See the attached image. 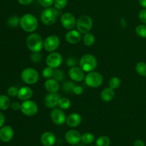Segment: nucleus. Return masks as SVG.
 <instances>
[{
  "mask_svg": "<svg viewBox=\"0 0 146 146\" xmlns=\"http://www.w3.org/2000/svg\"><path fill=\"white\" fill-rule=\"evenodd\" d=\"M27 46L31 52H40L44 47L42 37L36 33H32L27 37Z\"/></svg>",
  "mask_w": 146,
  "mask_h": 146,
  "instance_id": "obj_2",
  "label": "nucleus"
},
{
  "mask_svg": "<svg viewBox=\"0 0 146 146\" xmlns=\"http://www.w3.org/2000/svg\"><path fill=\"white\" fill-rule=\"evenodd\" d=\"M138 17H139L140 20L143 24H146V9H142L140 11Z\"/></svg>",
  "mask_w": 146,
  "mask_h": 146,
  "instance_id": "obj_39",
  "label": "nucleus"
},
{
  "mask_svg": "<svg viewBox=\"0 0 146 146\" xmlns=\"http://www.w3.org/2000/svg\"><path fill=\"white\" fill-rule=\"evenodd\" d=\"M67 0H54V8L58 10H61L65 8L67 5Z\"/></svg>",
  "mask_w": 146,
  "mask_h": 146,
  "instance_id": "obj_35",
  "label": "nucleus"
},
{
  "mask_svg": "<svg viewBox=\"0 0 146 146\" xmlns=\"http://www.w3.org/2000/svg\"><path fill=\"white\" fill-rule=\"evenodd\" d=\"M21 111L23 114L27 116H34L38 112V106L31 100L24 101L21 104Z\"/></svg>",
  "mask_w": 146,
  "mask_h": 146,
  "instance_id": "obj_8",
  "label": "nucleus"
},
{
  "mask_svg": "<svg viewBox=\"0 0 146 146\" xmlns=\"http://www.w3.org/2000/svg\"><path fill=\"white\" fill-rule=\"evenodd\" d=\"M60 45V39L57 36L51 35L45 38L44 41V48L48 52L55 51Z\"/></svg>",
  "mask_w": 146,
  "mask_h": 146,
  "instance_id": "obj_9",
  "label": "nucleus"
},
{
  "mask_svg": "<svg viewBox=\"0 0 146 146\" xmlns=\"http://www.w3.org/2000/svg\"><path fill=\"white\" fill-rule=\"evenodd\" d=\"M44 87L48 93H57L59 91L58 82L54 78H48L44 83Z\"/></svg>",
  "mask_w": 146,
  "mask_h": 146,
  "instance_id": "obj_20",
  "label": "nucleus"
},
{
  "mask_svg": "<svg viewBox=\"0 0 146 146\" xmlns=\"http://www.w3.org/2000/svg\"><path fill=\"white\" fill-rule=\"evenodd\" d=\"M56 142V136L53 133H44L41 136V143L44 146H53Z\"/></svg>",
  "mask_w": 146,
  "mask_h": 146,
  "instance_id": "obj_18",
  "label": "nucleus"
},
{
  "mask_svg": "<svg viewBox=\"0 0 146 146\" xmlns=\"http://www.w3.org/2000/svg\"><path fill=\"white\" fill-rule=\"evenodd\" d=\"M94 141H95V136L94 134L91 133H85L81 135V141L84 143H92Z\"/></svg>",
  "mask_w": 146,
  "mask_h": 146,
  "instance_id": "obj_27",
  "label": "nucleus"
},
{
  "mask_svg": "<svg viewBox=\"0 0 146 146\" xmlns=\"http://www.w3.org/2000/svg\"><path fill=\"white\" fill-rule=\"evenodd\" d=\"M108 86L110 88H113V89H116V88H119L121 86V80L117 76L112 77L108 81Z\"/></svg>",
  "mask_w": 146,
  "mask_h": 146,
  "instance_id": "obj_29",
  "label": "nucleus"
},
{
  "mask_svg": "<svg viewBox=\"0 0 146 146\" xmlns=\"http://www.w3.org/2000/svg\"><path fill=\"white\" fill-rule=\"evenodd\" d=\"M139 4L143 9H146V0H139Z\"/></svg>",
  "mask_w": 146,
  "mask_h": 146,
  "instance_id": "obj_46",
  "label": "nucleus"
},
{
  "mask_svg": "<svg viewBox=\"0 0 146 146\" xmlns=\"http://www.w3.org/2000/svg\"><path fill=\"white\" fill-rule=\"evenodd\" d=\"M33 96V91L30 87L23 86L19 89L17 97L21 101L29 100Z\"/></svg>",
  "mask_w": 146,
  "mask_h": 146,
  "instance_id": "obj_21",
  "label": "nucleus"
},
{
  "mask_svg": "<svg viewBox=\"0 0 146 146\" xmlns=\"http://www.w3.org/2000/svg\"><path fill=\"white\" fill-rule=\"evenodd\" d=\"M60 98V95L57 93H49L44 98V104L47 108H54L58 106Z\"/></svg>",
  "mask_w": 146,
  "mask_h": 146,
  "instance_id": "obj_14",
  "label": "nucleus"
},
{
  "mask_svg": "<svg viewBox=\"0 0 146 146\" xmlns=\"http://www.w3.org/2000/svg\"><path fill=\"white\" fill-rule=\"evenodd\" d=\"M83 41L84 44L87 46H91L94 44L96 41V38L94 35L91 33L88 32L86 34H84V37H83Z\"/></svg>",
  "mask_w": 146,
  "mask_h": 146,
  "instance_id": "obj_24",
  "label": "nucleus"
},
{
  "mask_svg": "<svg viewBox=\"0 0 146 146\" xmlns=\"http://www.w3.org/2000/svg\"><path fill=\"white\" fill-rule=\"evenodd\" d=\"M14 137V130L9 125H5L0 128V140L4 143H8Z\"/></svg>",
  "mask_w": 146,
  "mask_h": 146,
  "instance_id": "obj_16",
  "label": "nucleus"
},
{
  "mask_svg": "<svg viewBox=\"0 0 146 146\" xmlns=\"http://www.w3.org/2000/svg\"><path fill=\"white\" fill-rule=\"evenodd\" d=\"M19 89L15 86H11L8 88L7 90V94H8L9 96L10 97H15L17 96L18 95Z\"/></svg>",
  "mask_w": 146,
  "mask_h": 146,
  "instance_id": "obj_37",
  "label": "nucleus"
},
{
  "mask_svg": "<svg viewBox=\"0 0 146 146\" xmlns=\"http://www.w3.org/2000/svg\"><path fill=\"white\" fill-rule=\"evenodd\" d=\"M115 97V91L114 89L107 87L105 88L101 92V98L104 102H110Z\"/></svg>",
  "mask_w": 146,
  "mask_h": 146,
  "instance_id": "obj_22",
  "label": "nucleus"
},
{
  "mask_svg": "<svg viewBox=\"0 0 146 146\" xmlns=\"http://www.w3.org/2000/svg\"><path fill=\"white\" fill-rule=\"evenodd\" d=\"M135 70L138 74H139L141 76H146V64L143 61H140L136 64Z\"/></svg>",
  "mask_w": 146,
  "mask_h": 146,
  "instance_id": "obj_25",
  "label": "nucleus"
},
{
  "mask_svg": "<svg viewBox=\"0 0 146 146\" xmlns=\"http://www.w3.org/2000/svg\"><path fill=\"white\" fill-rule=\"evenodd\" d=\"M19 20L20 19L17 16H14V17H10L7 21V24L11 28H16L17 26L19 24Z\"/></svg>",
  "mask_w": 146,
  "mask_h": 146,
  "instance_id": "obj_34",
  "label": "nucleus"
},
{
  "mask_svg": "<svg viewBox=\"0 0 146 146\" xmlns=\"http://www.w3.org/2000/svg\"><path fill=\"white\" fill-rule=\"evenodd\" d=\"M77 30L81 34L90 32L93 27V20L89 16L82 15L76 20Z\"/></svg>",
  "mask_w": 146,
  "mask_h": 146,
  "instance_id": "obj_6",
  "label": "nucleus"
},
{
  "mask_svg": "<svg viewBox=\"0 0 146 146\" xmlns=\"http://www.w3.org/2000/svg\"><path fill=\"white\" fill-rule=\"evenodd\" d=\"M61 23L66 29L71 30L76 26V19L71 13L66 12L61 16Z\"/></svg>",
  "mask_w": 146,
  "mask_h": 146,
  "instance_id": "obj_11",
  "label": "nucleus"
},
{
  "mask_svg": "<svg viewBox=\"0 0 146 146\" xmlns=\"http://www.w3.org/2000/svg\"><path fill=\"white\" fill-rule=\"evenodd\" d=\"M96 146H109L111 144V141L107 136L102 135L96 140Z\"/></svg>",
  "mask_w": 146,
  "mask_h": 146,
  "instance_id": "obj_28",
  "label": "nucleus"
},
{
  "mask_svg": "<svg viewBox=\"0 0 146 146\" xmlns=\"http://www.w3.org/2000/svg\"><path fill=\"white\" fill-rule=\"evenodd\" d=\"M10 107L14 111H19V110H21V104H19V102H13L12 104H11Z\"/></svg>",
  "mask_w": 146,
  "mask_h": 146,
  "instance_id": "obj_42",
  "label": "nucleus"
},
{
  "mask_svg": "<svg viewBox=\"0 0 146 146\" xmlns=\"http://www.w3.org/2000/svg\"><path fill=\"white\" fill-rule=\"evenodd\" d=\"M71 101L66 97H62L58 101V106L62 110H67L71 106Z\"/></svg>",
  "mask_w": 146,
  "mask_h": 146,
  "instance_id": "obj_26",
  "label": "nucleus"
},
{
  "mask_svg": "<svg viewBox=\"0 0 146 146\" xmlns=\"http://www.w3.org/2000/svg\"><path fill=\"white\" fill-rule=\"evenodd\" d=\"M42 59L41 54L39 52H32L31 55V60L34 63H39Z\"/></svg>",
  "mask_w": 146,
  "mask_h": 146,
  "instance_id": "obj_36",
  "label": "nucleus"
},
{
  "mask_svg": "<svg viewBox=\"0 0 146 146\" xmlns=\"http://www.w3.org/2000/svg\"><path fill=\"white\" fill-rule=\"evenodd\" d=\"M135 32L138 36L146 38V24H140L135 29Z\"/></svg>",
  "mask_w": 146,
  "mask_h": 146,
  "instance_id": "obj_30",
  "label": "nucleus"
},
{
  "mask_svg": "<svg viewBox=\"0 0 146 146\" xmlns=\"http://www.w3.org/2000/svg\"><path fill=\"white\" fill-rule=\"evenodd\" d=\"M98 61L96 58L92 54H85L79 61V66L85 72H91L96 68Z\"/></svg>",
  "mask_w": 146,
  "mask_h": 146,
  "instance_id": "obj_4",
  "label": "nucleus"
},
{
  "mask_svg": "<svg viewBox=\"0 0 146 146\" xmlns=\"http://www.w3.org/2000/svg\"><path fill=\"white\" fill-rule=\"evenodd\" d=\"M51 118L54 124L58 125H63L66 121V116L61 109L55 108L51 113Z\"/></svg>",
  "mask_w": 146,
  "mask_h": 146,
  "instance_id": "obj_12",
  "label": "nucleus"
},
{
  "mask_svg": "<svg viewBox=\"0 0 146 146\" xmlns=\"http://www.w3.org/2000/svg\"><path fill=\"white\" fill-rule=\"evenodd\" d=\"M38 1L42 7L48 8V7H51V5L54 4V0H38Z\"/></svg>",
  "mask_w": 146,
  "mask_h": 146,
  "instance_id": "obj_38",
  "label": "nucleus"
},
{
  "mask_svg": "<svg viewBox=\"0 0 146 146\" xmlns=\"http://www.w3.org/2000/svg\"><path fill=\"white\" fill-rule=\"evenodd\" d=\"M66 123L68 126L71 127V128H75L81 124V116L77 113H73L67 117Z\"/></svg>",
  "mask_w": 146,
  "mask_h": 146,
  "instance_id": "obj_19",
  "label": "nucleus"
},
{
  "mask_svg": "<svg viewBox=\"0 0 146 146\" xmlns=\"http://www.w3.org/2000/svg\"><path fill=\"white\" fill-rule=\"evenodd\" d=\"M85 71L81 67L74 66L70 68L68 71V76L71 80L76 82L83 81L85 78Z\"/></svg>",
  "mask_w": 146,
  "mask_h": 146,
  "instance_id": "obj_13",
  "label": "nucleus"
},
{
  "mask_svg": "<svg viewBox=\"0 0 146 146\" xmlns=\"http://www.w3.org/2000/svg\"><path fill=\"white\" fill-rule=\"evenodd\" d=\"M75 86V84L71 81H66L63 85V89H64V92L66 93V94L74 93V88Z\"/></svg>",
  "mask_w": 146,
  "mask_h": 146,
  "instance_id": "obj_32",
  "label": "nucleus"
},
{
  "mask_svg": "<svg viewBox=\"0 0 146 146\" xmlns=\"http://www.w3.org/2000/svg\"><path fill=\"white\" fill-rule=\"evenodd\" d=\"M53 78L56 80L58 82L62 81L64 78H65V74L62 70L55 69L54 70V74H53Z\"/></svg>",
  "mask_w": 146,
  "mask_h": 146,
  "instance_id": "obj_31",
  "label": "nucleus"
},
{
  "mask_svg": "<svg viewBox=\"0 0 146 146\" xmlns=\"http://www.w3.org/2000/svg\"><path fill=\"white\" fill-rule=\"evenodd\" d=\"M84 92V88L81 86L76 85L74 88V94L76 95H81Z\"/></svg>",
  "mask_w": 146,
  "mask_h": 146,
  "instance_id": "obj_41",
  "label": "nucleus"
},
{
  "mask_svg": "<svg viewBox=\"0 0 146 146\" xmlns=\"http://www.w3.org/2000/svg\"><path fill=\"white\" fill-rule=\"evenodd\" d=\"M133 146H145V143L143 141L141 140H136V141L134 142Z\"/></svg>",
  "mask_w": 146,
  "mask_h": 146,
  "instance_id": "obj_45",
  "label": "nucleus"
},
{
  "mask_svg": "<svg viewBox=\"0 0 146 146\" xmlns=\"http://www.w3.org/2000/svg\"><path fill=\"white\" fill-rule=\"evenodd\" d=\"M33 1H34V0H18L19 4H22V5H24V6L29 5V4H30L31 3H32Z\"/></svg>",
  "mask_w": 146,
  "mask_h": 146,
  "instance_id": "obj_43",
  "label": "nucleus"
},
{
  "mask_svg": "<svg viewBox=\"0 0 146 146\" xmlns=\"http://www.w3.org/2000/svg\"><path fill=\"white\" fill-rule=\"evenodd\" d=\"M63 62V58L61 54L58 52H51L47 56L46 63L47 66H49L52 68H57L61 65Z\"/></svg>",
  "mask_w": 146,
  "mask_h": 146,
  "instance_id": "obj_10",
  "label": "nucleus"
},
{
  "mask_svg": "<svg viewBox=\"0 0 146 146\" xmlns=\"http://www.w3.org/2000/svg\"><path fill=\"white\" fill-rule=\"evenodd\" d=\"M53 74H54V68L49 66L45 67L42 71V76L46 79H48L53 77Z\"/></svg>",
  "mask_w": 146,
  "mask_h": 146,
  "instance_id": "obj_33",
  "label": "nucleus"
},
{
  "mask_svg": "<svg viewBox=\"0 0 146 146\" xmlns=\"http://www.w3.org/2000/svg\"><path fill=\"white\" fill-rule=\"evenodd\" d=\"M19 25L24 31L32 33L36 31L38 27V19L31 14H26L20 18Z\"/></svg>",
  "mask_w": 146,
  "mask_h": 146,
  "instance_id": "obj_1",
  "label": "nucleus"
},
{
  "mask_svg": "<svg viewBox=\"0 0 146 146\" xmlns=\"http://www.w3.org/2000/svg\"><path fill=\"white\" fill-rule=\"evenodd\" d=\"M65 39L68 44H76L79 43L81 40V33L78 30L71 29L66 34Z\"/></svg>",
  "mask_w": 146,
  "mask_h": 146,
  "instance_id": "obj_17",
  "label": "nucleus"
},
{
  "mask_svg": "<svg viewBox=\"0 0 146 146\" xmlns=\"http://www.w3.org/2000/svg\"><path fill=\"white\" fill-rule=\"evenodd\" d=\"M21 78L25 84L32 85L38 82L39 79V74L36 69L29 67L23 70L21 73Z\"/></svg>",
  "mask_w": 146,
  "mask_h": 146,
  "instance_id": "obj_5",
  "label": "nucleus"
},
{
  "mask_svg": "<svg viewBox=\"0 0 146 146\" xmlns=\"http://www.w3.org/2000/svg\"><path fill=\"white\" fill-rule=\"evenodd\" d=\"M76 59L74 58H72V57H71V58H67L66 60V65L68 66H69L70 68H71V67H74V66H76Z\"/></svg>",
  "mask_w": 146,
  "mask_h": 146,
  "instance_id": "obj_40",
  "label": "nucleus"
},
{
  "mask_svg": "<svg viewBox=\"0 0 146 146\" xmlns=\"http://www.w3.org/2000/svg\"><path fill=\"white\" fill-rule=\"evenodd\" d=\"M4 123H5V117L1 112H0V128L3 127Z\"/></svg>",
  "mask_w": 146,
  "mask_h": 146,
  "instance_id": "obj_44",
  "label": "nucleus"
},
{
  "mask_svg": "<svg viewBox=\"0 0 146 146\" xmlns=\"http://www.w3.org/2000/svg\"><path fill=\"white\" fill-rule=\"evenodd\" d=\"M85 83L88 86L91 88H98L103 84L104 78L102 75L97 71L88 72L85 76Z\"/></svg>",
  "mask_w": 146,
  "mask_h": 146,
  "instance_id": "obj_7",
  "label": "nucleus"
},
{
  "mask_svg": "<svg viewBox=\"0 0 146 146\" xmlns=\"http://www.w3.org/2000/svg\"><path fill=\"white\" fill-rule=\"evenodd\" d=\"M65 139L70 145H76L81 141V135L76 130H70L66 133Z\"/></svg>",
  "mask_w": 146,
  "mask_h": 146,
  "instance_id": "obj_15",
  "label": "nucleus"
},
{
  "mask_svg": "<svg viewBox=\"0 0 146 146\" xmlns=\"http://www.w3.org/2000/svg\"><path fill=\"white\" fill-rule=\"evenodd\" d=\"M11 106L10 99L7 96L0 95V110L6 111Z\"/></svg>",
  "mask_w": 146,
  "mask_h": 146,
  "instance_id": "obj_23",
  "label": "nucleus"
},
{
  "mask_svg": "<svg viewBox=\"0 0 146 146\" xmlns=\"http://www.w3.org/2000/svg\"><path fill=\"white\" fill-rule=\"evenodd\" d=\"M59 14L58 9L53 7H48L43 10L41 14V21L44 25L51 26L57 20Z\"/></svg>",
  "mask_w": 146,
  "mask_h": 146,
  "instance_id": "obj_3",
  "label": "nucleus"
}]
</instances>
